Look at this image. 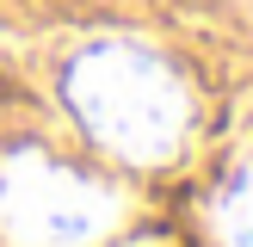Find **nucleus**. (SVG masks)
<instances>
[{"instance_id":"1","label":"nucleus","mask_w":253,"mask_h":247,"mask_svg":"<svg viewBox=\"0 0 253 247\" xmlns=\"http://www.w3.org/2000/svg\"><path fill=\"white\" fill-rule=\"evenodd\" d=\"M62 99L81 118V130L118 161L155 167L179 155L192 136V93L179 68L130 37H99L62 68Z\"/></svg>"},{"instance_id":"2","label":"nucleus","mask_w":253,"mask_h":247,"mask_svg":"<svg viewBox=\"0 0 253 247\" xmlns=\"http://www.w3.org/2000/svg\"><path fill=\"white\" fill-rule=\"evenodd\" d=\"M124 216V192L43 148L0 155V235L12 247H99Z\"/></svg>"},{"instance_id":"3","label":"nucleus","mask_w":253,"mask_h":247,"mask_svg":"<svg viewBox=\"0 0 253 247\" xmlns=\"http://www.w3.org/2000/svg\"><path fill=\"white\" fill-rule=\"evenodd\" d=\"M216 241L222 247H253V155L216 192Z\"/></svg>"}]
</instances>
